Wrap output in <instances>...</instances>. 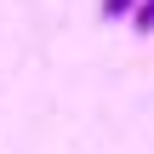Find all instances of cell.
<instances>
[{"instance_id":"obj_1","label":"cell","mask_w":154,"mask_h":154,"mask_svg":"<svg viewBox=\"0 0 154 154\" xmlns=\"http://www.w3.org/2000/svg\"><path fill=\"white\" fill-rule=\"evenodd\" d=\"M131 29L137 34H154V0H137L131 6Z\"/></svg>"},{"instance_id":"obj_2","label":"cell","mask_w":154,"mask_h":154,"mask_svg":"<svg viewBox=\"0 0 154 154\" xmlns=\"http://www.w3.org/2000/svg\"><path fill=\"white\" fill-rule=\"evenodd\" d=\"M131 6H137V0H103V17L120 23V17H131Z\"/></svg>"}]
</instances>
